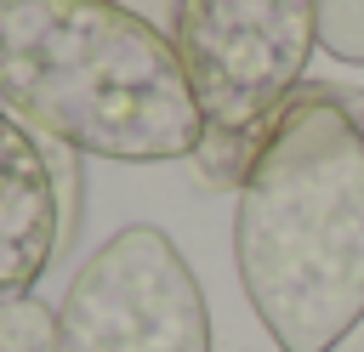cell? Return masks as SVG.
<instances>
[{
    "mask_svg": "<svg viewBox=\"0 0 364 352\" xmlns=\"http://www.w3.org/2000/svg\"><path fill=\"white\" fill-rule=\"evenodd\" d=\"M233 261L279 352H336L364 324V125L353 91L307 79L262 142Z\"/></svg>",
    "mask_w": 364,
    "mask_h": 352,
    "instance_id": "6da1fadb",
    "label": "cell"
},
{
    "mask_svg": "<svg viewBox=\"0 0 364 352\" xmlns=\"http://www.w3.org/2000/svg\"><path fill=\"white\" fill-rule=\"evenodd\" d=\"M0 108L119 165L193 159L205 131L176 45L114 0H0Z\"/></svg>",
    "mask_w": 364,
    "mask_h": 352,
    "instance_id": "7a4b0ae2",
    "label": "cell"
},
{
    "mask_svg": "<svg viewBox=\"0 0 364 352\" xmlns=\"http://www.w3.org/2000/svg\"><path fill=\"white\" fill-rule=\"evenodd\" d=\"M176 62L199 102L193 170L205 187H245L284 102L318 51V0H182Z\"/></svg>",
    "mask_w": 364,
    "mask_h": 352,
    "instance_id": "3957f363",
    "label": "cell"
},
{
    "mask_svg": "<svg viewBox=\"0 0 364 352\" xmlns=\"http://www.w3.org/2000/svg\"><path fill=\"white\" fill-rule=\"evenodd\" d=\"M57 352H210V307L171 233L102 238L57 301Z\"/></svg>",
    "mask_w": 364,
    "mask_h": 352,
    "instance_id": "277c9868",
    "label": "cell"
},
{
    "mask_svg": "<svg viewBox=\"0 0 364 352\" xmlns=\"http://www.w3.org/2000/svg\"><path fill=\"white\" fill-rule=\"evenodd\" d=\"M63 255V193L46 136L0 108V301L34 295Z\"/></svg>",
    "mask_w": 364,
    "mask_h": 352,
    "instance_id": "5b68a950",
    "label": "cell"
},
{
    "mask_svg": "<svg viewBox=\"0 0 364 352\" xmlns=\"http://www.w3.org/2000/svg\"><path fill=\"white\" fill-rule=\"evenodd\" d=\"M0 352H57V307L40 295L0 301Z\"/></svg>",
    "mask_w": 364,
    "mask_h": 352,
    "instance_id": "8992f818",
    "label": "cell"
},
{
    "mask_svg": "<svg viewBox=\"0 0 364 352\" xmlns=\"http://www.w3.org/2000/svg\"><path fill=\"white\" fill-rule=\"evenodd\" d=\"M318 45L336 62H364V0H318Z\"/></svg>",
    "mask_w": 364,
    "mask_h": 352,
    "instance_id": "52a82bcc",
    "label": "cell"
},
{
    "mask_svg": "<svg viewBox=\"0 0 364 352\" xmlns=\"http://www.w3.org/2000/svg\"><path fill=\"white\" fill-rule=\"evenodd\" d=\"M114 6H125L136 23H148L154 34H176V17H182V0H114Z\"/></svg>",
    "mask_w": 364,
    "mask_h": 352,
    "instance_id": "ba28073f",
    "label": "cell"
},
{
    "mask_svg": "<svg viewBox=\"0 0 364 352\" xmlns=\"http://www.w3.org/2000/svg\"><path fill=\"white\" fill-rule=\"evenodd\" d=\"M353 114H358V125H364V91H353Z\"/></svg>",
    "mask_w": 364,
    "mask_h": 352,
    "instance_id": "9c48e42d",
    "label": "cell"
}]
</instances>
